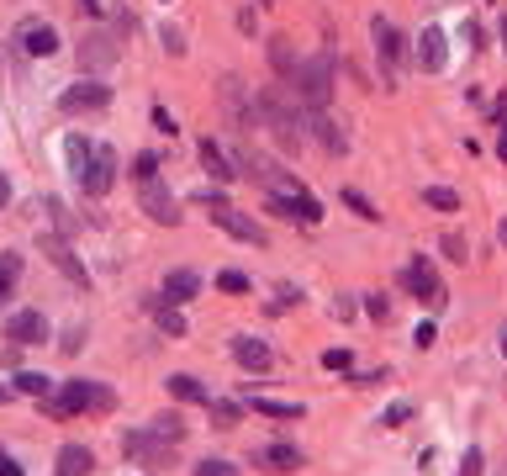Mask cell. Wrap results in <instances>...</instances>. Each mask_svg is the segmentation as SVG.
Returning a JSON list of instances; mask_svg holds the SVG:
<instances>
[{
	"label": "cell",
	"mask_w": 507,
	"mask_h": 476,
	"mask_svg": "<svg viewBox=\"0 0 507 476\" xmlns=\"http://www.w3.org/2000/svg\"><path fill=\"white\" fill-rule=\"evenodd\" d=\"M291 90H296V101H301L307 112H328V96H334V59H328V54H317V59L296 64Z\"/></svg>",
	"instance_id": "1"
},
{
	"label": "cell",
	"mask_w": 507,
	"mask_h": 476,
	"mask_svg": "<svg viewBox=\"0 0 507 476\" xmlns=\"http://www.w3.org/2000/svg\"><path fill=\"white\" fill-rule=\"evenodd\" d=\"M259 117H265V127H275V138H281L285 149H296V143H301L307 117H301L296 90H265V96H259Z\"/></svg>",
	"instance_id": "2"
},
{
	"label": "cell",
	"mask_w": 507,
	"mask_h": 476,
	"mask_svg": "<svg viewBox=\"0 0 507 476\" xmlns=\"http://www.w3.org/2000/svg\"><path fill=\"white\" fill-rule=\"evenodd\" d=\"M196 201H201V207H207V212H212V223H217V228H223V234L243 238V243H254V249H265V243H270V238H265V228H259V223H254V217H243V212H238V207H227V201H223V196H217V191H201V196H196Z\"/></svg>",
	"instance_id": "3"
},
{
	"label": "cell",
	"mask_w": 507,
	"mask_h": 476,
	"mask_svg": "<svg viewBox=\"0 0 507 476\" xmlns=\"http://www.w3.org/2000/svg\"><path fill=\"white\" fill-rule=\"evenodd\" d=\"M58 403H63V413H112V408H116L112 387H101V381H85V376L63 381Z\"/></svg>",
	"instance_id": "4"
},
{
	"label": "cell",
	"mask_w": 507,
	"mask_h": 476,
	"mask_svg": "<svg viewBox=\"0 0 507 476\" xmlns=\"http://www.w3.org/2000/svg\"><path fill=\"white\" fill-rule=\"evenodd\" d=\"M122 455H127V461H143V466H169V461H174V445L159 439V434L143 423V429H127V434H122Z\"/></svg>",
	"instance_id": "5"
},
{
	"label": "cell",
	"mask_w": 507,
	"mask_h": 476,
	"mask_svg": "<svg viewBox=\"0 0 507 476\" xmlns=\"http://www.w3.org/2000/svg\"><path fill=\"white\" fill-rule=\"evenodd\" d=\"M401 286H407L418 302H428L434 312H444V307H450V292H444V281L434 276V265H428V259H412V265L401 270Z\"/></svg>",
	"instance_id": "6"
},
{
	"label": "cell",
	"mask_w": 507,
	"mask_h": 476,
	"mask_svg": "<svg viewBox=\"0 0 507 476\" xmlns=\"http://www.w3.org/2000/svg\"><path fill=\"white\" fill-rule=\"evenodd\" d=\"M112 180H116V154L96 143V149H90V159L74 170V185H80L85 196H106V191H112Z\"/></svg>",
	"instance_id": "7"
},
{
	"label": "cell",
	"mask_w": 507,
	"mask_h": 476,
	"mask_svg": "<svg viewBox=\"0 0 507 476\" xmlns=\"http://www.w3.org/2000/svg\"><path fill=\"white\" fill-rule=\"evenodd\" d=\"M270 212H275V217H285V223H301V228H317V223H323V201H312L307 191L270 196Z\"/></svg>",
	"instance_id": "8"
},
{
	"label": "cell",
	"mask_w": 507,
	"mask_h": 476,
	"mask_svg": "<svg viewBox=\"0 0 507 476\" xmlns=\"http://www.w3.org/2000/svg\"><path fill=\"white\" fill-rule=\"evenodd\" d=\"M370 38H376V54H381V64H386V85H396V74H401V54H407L401 32H396L386 16H376V21H370Z\"/></svg>",
	"instance_id": "9"
},
{
	"label": "cell",
	"mask_w": 507,
	"mask_h": 476,
	"mask_svg": "<svg viewBox=\"0 0 507 476\" xmlns=\"http://www.w3.org/2000/svg\"><path fill=\"white\" fill-rule=\"evenodd\" d=\"M112 101V90L101 85V80H80V85H69L63 96H58V106L69 112V117H80V112H101Z\"/></svg>",
	"instance_id": "10"
},
{
	"label": "cell",
	"mask_w": 507,
	"mask_h": 476,
	"mask_svg": "<svg viewBox=\"0 0 507 476\" xmlns=\"http://www.w3.org/2000/svg\"><path fill=\"white\" fill-rule=\"evenodd\" d=\"M138 207H143L154 223H165V228H174V223H180V212H174V191H169L165 180H143V191H138Z\"/></svg>",
	"instance_id": "11"
},
{
	"label": "cell",
	"mask_w": 507,
	"mask_h": 476,
	"mask_svg": "<svg viewBox=\"0 0 507 476\" xmlns=\"http://www.w3.org/2000/svg\"><path fill=\"white\" fill-rule=\"evenodd\" d=\"M16 43H21L27 59H54L58 54V32L48 21H21V27H16Z\"/></svg>",
	"instance_id": "12"
},
{
	"label": "cell",
	"mask_w": 507,
	"mask_h": 476,
	"mask_svg": "<svg viewBox=\"0 0 507 476\" xmlns=\"http://www.w3.org/2000/svg\"><path fill=\"white\" fill-rule=\"evenodd\" d=\"M5 339H11V344H43V339H48V318H43L38 307H21V312L5 323Z\"/></svg>",
	"instance_id": "13"
},
{
	"label": "cell",
	"mask_w": 507,
	"mask_h": 476,
	"mask_svg": "<svg viewBox=\"0 0 507 476\" xmlns=\"http://www.w3.org/2000/svg\"><path fill=\"white\" fill-rule=\"evenodd\" d=\"M43 254L54 259L58 270L74 281V286H90V276H85V265L74 259V249H69V238H58V234H43Z\"/></svg>",
	"instance_id": "14"
},
{
	"label": "cell",
	"mask_w": 507,
	"mask_h": 476,
	"mask_svg": "<svg viewBox=\"0 0 507 476\" xmlns=\"http://www.w3.org/2000/svg\"><path fill=\"white\" fill-rule=\"evenodd\" d=\"M232 360L243 365V370H270V344L265 339H254V334H232Z\"/></svg>",
	"instance_id": "15"
},
{
	"label": "cell",
	"mask_w": 507,
	"mask_h": 476,
	"mask_svg": "<svg viewBox=\"0 0 507 476\" xmlns=\"http://www.w3.org/2000/svg\"><path fill=\"white\" fill-rule=\"evenodd\" d=\"M116 38L112 32H90L85 43H80V64H90V69H106V64H116Z\"/></svg>",
	"instance_id": "16"
},
{
	"label": "cell",
	"mask_w": 507,
	"mask_h": 476,
	"mask_svg": "<svg viewBox=\"0 0 507 476\" xmlns=\"http://www.w3.org/2000/svg\"><path fill=\"white\" fill-rule=\"evenodd\" d=\"M444 59H450V48H444V32H439V27H428V32L418 38V64H423L428 74H439V69H444Z\"/></svg>",
	"instance_id": "17"
},
{
	"label": "cell",
	"mask_w": 507,
	"mask_h": 476,
	"mask_svg": "<svg viewBox=\"0 0 507 476\" xmlns=\"http://www.w3.org/2000/svg\"><path fill=\"white\" fill-rule=\"evenodd\" d=\"M254 466H265V472H296L301 450L296 445H265V450H254Z\"/></svg>",
	"instance_id": "18"
},
{
	"label": "cell",
	"mask_w": 507,
	"mask_h": 476,
	"mask_svg": "<svg viewBox=\"0 0 507 476\" xmlns=\"http://www.w3.org/2000/svg\"><path fill=\"white\" fill-rule=\"evenodd\" d=\"M196 292H201V276H196V270H169V276H165V302H169V307L190 302Z\"/></svg>",
	"instance_id": "19"
},
{
	"label": "cell",
	"mask_w": 507,
	"mask_h": 476,
	"mask_svg": "<svg viewBox=\"0 0 507 476\" xmlns=\"http://www.w3.org/2000/svg\"><path fill=\"white\" fill-rule=\"evenodd\" d=\"M307 127L317 132V143H323L328 154H343V149H349V138H343V127H338V122L328 117V112H312V117H307Z\"/></svg>",
	"instance_id": "20"
},
{
	"label": "cell",
	"mask_w": 507,
	"mask_h": 476,
	"mask_svg": "<svg viewBox=\"0 0 507 476\" xmlns=\"http://www.w3.org/2000/svg\"><path fill=\"white\" fill-rule=\"evenodd\" d=\"M96 472V455L85 445H63L58 450V476H90Z\"/></svg>",
	"instance_id": "21"
},
{
	"label": "cell",
	"mask_w": 507,
	"mask_h": 476,
	"mask_svg": "<svg viewBox=\"0 0 507 476\" xmlns=\"http://www.w3.org/2000/svg\"><path fill=\"white\" fill-rule=\"evenodd\" d=\"M165 387H169V397H180V403H212V392H207L196 376H185V370H180V376H169Z\"/></svg>",
	"instance_id": "22"
},
{
	"label": "cell",
	"mask_w": 507,
	"mask_h": 476,
	"mask_svg": "<svg viewBox=\"0 0 507 476\" xmlns=\"http://www.w3.org/2000/svg\"><path fill=\"white\" fill-rule=\"evenodd\" d=\"M201 165H207V175H212V180H223V185H227V180H232V175H238V170L227 165V154H223V149H217V143H212V138L201 143Z\"/></svg>",
	"instance_id": "23"
},
{
	"label": "cell",
	"mask_w": 507,
	"mask_h": 476,
	"mask_svg": "<svg viewBox=\"0 0 507 476\" xmlns=\"http://www.w3.org/2000/svg\"><path fill=\"white\" fill-rule=\"evenodd\" d=\"M148 307H154V318H159V328H165L169 339H185V318H180L165 297H148Z\"/></svg>",
	"instance_id": "24"
},
{
	"label": "cell",
	"mask_w": 507,
	"mask_h": 476,
	"mask_svg": "<svg viewBox=\"0 0 507 476\" xmlns=\"http://www.w3.org/2000/svg\"><path fill=\"white\" fill-rule=\"evenodd\" d=\"M16 392H21V397H38V403H43V397H54V381H48L43 370H21V376H16Z\"/></svg>",
	"instance_id": "25"
},
{
	"label": "cell",
	"mask_w": 507,
	"mask_h": 476,
	"mask_svg": "<svg viewBox=\"0 0 507 476\" xmlns=\"http://www.w3.org/2000/svg\"><path fill=\"white\" fill-rule=\"evenodd\" d=\"M249 408L265 418H301V403H275V397H249Z\"/></svg>",
	"instance_id": "26"
},
{
	"label": "cell",
	"mask_w": 507,
	"mask_h": 476,
	"mask_svg": "<svg viewBox=\"0 0 507 476\" xmlns=\"http://www.w3.org/2000/svg\"><path fill=\"white\" fill-rule=\"evenodd\" d=\"M270 64H275V69H281L285 80H291V74H296V54H291V38H270Z\"/></svg>",
	"instance_id": "27"
},
{
	"label": "cell",
	"mask_w": 507,
	"mask_h": 476,
	"mask_svg": "<svg viewBox=\"0 0 507 476\" xmlns=\"http://www.w3.org/2000/svg\"><path fill=\"white\" fill-rule=\"evenodd\" d=\"M148 429H154L159 439H169V445H180V439H185V423H180V418H174V413H159V418H148Z\"/></svg>",
	"instance_id": "28"
},
{
	"label": "cell",
	"mask_w": 507,
	"mask_h": 476,
	"mask_svg": "<svg viewBox=\"0 0 507 476\" xmlns=\"http://www.w3.org/2000/svg\"><path fill=\"white\" fill-rule=\"evenodd\" d=\"M423 201H428L434 212H454V207H460V196H454L450 185H423Z\"/></svg>",
	"instance_id": "29"
},
{
	"label": "cell",
	"mask_w": 507,
	"mask_h": 476,
	"mask_svg": "<svg viewBox=\"0 0 507 476\" xmlns=\"http://www.w3.org/2000/svg\"><path fill=\"white\" fill-rule=\"evenodd\" d=\"M207 408H212V423H217V429H238V418H243V408H238V403H223V397H212Z\"/></svg>",
	"instance_id": "30"
},
{
	"label": "cell",
	"mask_w": 507,
	"mask_h": 476,
	"mask_svg": "<svg viewBox=\"0 0 507 476\" xmlns=\"http://www.w3.org/2000/svg\"><path fill=\"white\" fill-rule=\"evenodd\" d=\"M90 149H96V143H85L80 132H69V138H63V154H69V175H74V170H80V165L90 159Z\"/></svg>",
	"instance_id": "31"
},
{
	"label": "cell",
	"mask_w": 507,
	"mask_h": 476,
	"mask_svg": "<svg viewBox=\"0 0 507 476\" xmlns=\"http://www.w3.org/2000/svg\"><path fill=\"white\" fill-rule=\"evenodd\" d=\"M338 201H343V207H349L354 217H365V223H376V217H381V212H376V207H370V201H365L359 191H338Z\"/></svg>",
	"instance_id": "32"
},
{
	"label": "cell",
	"mask_w": 507,
	"mask_h": 476,
	"mask_svg": "<svg viewBox=\"0 0 507 476\" xmlns=\"http://www.w3.org/2000/svg\"><path fill=\"white\" fill-rule=\"evenodd\" d=\"M16 276H21V254H0V297H11Z\"/></svg>",
	"instance_id": "33"
},
{
	"label": "cell",
	"mask_w": 507,
	"mask_h": 476,
	"mask_svg": "<svg viewBox=\"0 0 507 476\" xmlns=\"http://www.w3.org/2000/svg\"><path fill=\"white\" fill-rule=\"evenodd\" d=\"M132 175H138V185H143V180H159V159H154V154H138V159H132Z\"/></svg>",
	"instance_id": "34"
},
{
	"label": "cell",
	"mask_w": 507,
	"mask_h": 476,
	"mask_svg": "<svg viewBox=\"0 0 507 476\" xmlns=\"http://www.w3.org/2000/svg\"><path fill=\"white\" fill-rule=\"evenodd\" d=\"M217 286H223V292H232V297H243V292H249V276H238V270H223V276H217Z\"/></svg>",
	"instance_id": "35"
},
{
	"label": "cell",
	"mask_w": 507,
	"mask_h": 476,
	"mask_svg": "<svg viewBox=\"0 0 507 476\" xmlns=\"http://www.w3.org/2000/svg\"><path fill=\"white\" fill-rule=\"evenodd\" d=\"M407 418H412V403H392V408L381 413V423H386V429H401Z\"/></svg>",
	"instance_id": "36"
},
{
	"label": "cell",
	"mask_w": 507,
	"mask_h": 476,
	"mask_svg": "<svg viewBox=\"0 0 507 476\" xmlns=\"http://www.w3.org/2000/svg\"><path fill=\"white\" fill-rule=\"evenodd\" d=\"M196 476H238V466H232V461H201Z\"/></svg>",
	"instance_id": "37"
},
{
	"label": "cell",
	"mask_w": 507,
	"mask_h": 476,
	"mask_svg": "<svg viewBox=\"0 0 507 476\" xmlns=\"http://www.w3.org/2000/svg\"><path fill=\"white\" fill-rule=\"evenodd\" d=\"M365 312H370L376 323H386V318H392V302L386 297H365Z\"/></svg>",
	"instance_id": "38"
},
{
	"label": "cell",
	"mask_w": 507,
	"mask_h": 476,
	"mask_svg": "<svg viewBox=\"0 0 507 476\" xmlns=\"http://www.w3.org/2000/svg\"><path fill=\"white\" fill-rule=\"evenodd\" d=\"M434 339H439V334H434V323H418V328H412V344H418V350H428Z\"/></svg>",
	"instance_id": "39"
},
{
	"label": "cell",
	"mask_w": 507,
	"mask_h": 476,
	"mask_svg": "<svg viewBox=\"0 0 507 476\" xmlns=\"http://www.w3.org/2000/svg\"><path fill=\"white\" fill-rule=\"evenodd\" d=\"M323 365H328V370H349L354 360H349V350H328V355H323Z\"/></svg>",
	"instance_id": "40"
},
{
	"label": "cell",
	"mask_w": 507,
	"mask_h": 476,
	"mask_svg": "<svg viewBox=\"0 0 507 476\" xmlns=\"http://www.w3.org/2000/svg\"><path fill=\"white\" fill-rule=\"evenodd\" d=\"M460 476H481V450H465V461H460Z\"/></svg>",
	"instance_id": "41"
},
{
	"label": "cell",
	"mask_w": 507,
	"mask_h": 476,
	"mask_svg": "<svg viewBox=\"0 0 507 476\" xmlns=\"http://www.w3.org/2000/svg\"><path fill=\"white\" fill-rule=\"evenodd\" d=\"M444 254H450V259H465V238H460V234H444Z\"/></svg>",
	"instance_id": "42"
},
{
	"label": "cell",
	"mask_w": 507,
	"mask_h": 476,
	"mask_svg": "<svg viewBox=\"0 0 507 476\" xmlns=\"http://www.w3.org/2000/svg\"><path fill=\"white\" fill-rule=\"evenodd\" d=\"M291 302H301V292H296V286H281V292H275V302H270V307L281 312V307H291Z\"/></svg>",
	"instance_id": "43"
},
{
	"label": "cell",
	"mask_w": 507,
	"mask_h": 476,
	"mask_svg": "<svg viewBox=\"0 0 507 476\" xmlns=\"http://www.w3.org/2000/svg\"><path fill=\"white\" fill-rule=\"evenodd\" d=\"M159 38H165V48H169V54H185V38H180V32H174V27H165V32H159Z\"/></svg>",
	"instance_id": "44"
},
{
	"label": "cell",
	"mask_w": 507,
	"mask_h": 476,
	"mask_svg": "<svg viewBox=\"0 0 507 476\" xmlns=\"http://www.w3.org/2000/svg\"><path fill=\"white\" fill-rule=\"evenodd\" d=\"M154 127H159V132H174V117H169L165 106H154Z\"/></svg>",
	"instance_id": "45"
},
{
	"label": "cell",
	"mask_w": 507,
	"mask_h": 476,
	"mask_svg": "<svg viewBox=\"0 0 507 476\" xmlns=\"http://www.w3.org/2000/svg\"><path fill=\"white\" fill-rule=\"evenodd\" d=\"M0 476H21V466L16 461H0Z\"/></svg>",
	"instance_id": "46"
},
{
	"label": "cell",
	"mask_w": 507,
	"mask_h": 476,
	"mask_svg": "<svg viewBox=\"0 0 507 476\" xmlns=\"http://www.w3.org/2000/svg\"><path fill=\"white\" fill-rule=\"evenodd\" d=\"M497 159L507 165V127H503V138H497Z\"/></svg>",
	"instance_id": "47"
},
{
	"label": "cell",
	"mask_w": 507,
	"mask_h": 476,
	"mask_svg": "<svg viewBox=\"0 0 507 476\" xmlns=\"http://www.w3.org/2000/svg\"><path fill=\"white\" fill-rule=\"evenodd\" d=\"M5 201H11V185H5V175H0V207H5Z\"/></svg>",
	"instance_id": "48"
},
{
	"label": "cell",
	"mask_w": 507,
	"mask_h": 476,
	"mask_svg": "<svg viewBox=\"0 0 507 476\" xmlns=\"http://www.w3.org/2000/svg\"><path fill=\"white\" fill-rule=\"evenodd\" d=\"M11 392H16V387H0V408H5V403H11Z\"/></svg>",
	"instance_id": "49"
},
{
	"label": "cell",
	"mask_w": 507,
	"mask_h": 476,
	"mask_svg": "<svg viewBox=\"0 0 507 476\" xmlns=\"http://www.w3.org/2000/svg\"><path fill=\"white\" fill-rule=\"evenodd\" d=\"M497 238H503V249H507V217H503V228H497Z\"/></svg>",
	"instance_id": "50"
},
{
	"label": "cell",
	"mask_w": 507,
	"mask_h": 476,
	"mask_svg": "<svg viewBox=\"0 0 507 476\" xmlns=\"http://www.w3.org/2000/svg\"><path fill=\"white\" fill-rule=\"evenodd\" d=\"M503 355H507V328H503Z\"/></svg>",
	"instance_id": "51"
},
{
	"label": "cell",
	"mask_w": 507,
	"mask_h": 476,
	"mask_svg": "<svg viewBox=\"0 0 507 476\" xmlns=\"http://www.w3.org/2000/svg\"><path fill=\"white\" fill-rule=\"evenodd\" d=\"M259 5H275V0H259Z\"/></svg>",
	"instance_id": "52"
},
{
	"label": "cell",
	"mask_w": 507,
	"mask_h": 476,
	"mask_svg": "<svg viewBox=\"0 0 507 476\" xmlns=\"http://www.w3.org/2000/svg\"><path fill=\"white\" fill-rule=\"evenodd\" d=\"M0 461H5V455H0Z\"/></svg>",
	"instance_id": "53"
},
{
	"label": "cell",
	"mask_w": 507,
	"mask_h": 476,
	"mask_svg": "<svg viewBox=\"0 0 507 476\" xmlns=\"http://www.w3.org/2000/svg\"><path fill=\"white\" fill-rule=\"evenodd\" d=\"M0 302H5V297H0Z\"/></svg>",
	"instance_id": "54"
}]
</instances>
